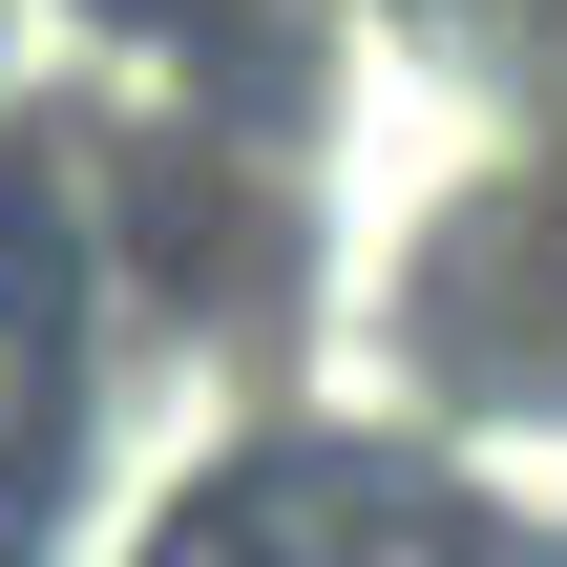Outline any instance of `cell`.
Instances as JSON below:
<instances>
[{
  "instance_id": "6da1fadb",
  "label": "cell",
  "mask_w": 567,
  "mask_h": 567,
  "mask_svg": "<svg viewBox=\"0 0 567 567\" xmlns=\"http://www.w3.org/2000/svg\"><path fill=\"white\" fill-rule=\"evenodd\" d=\"M21 421H42V337H21V295H0V463H21Z\"/></svg>"
}]
</instances>
